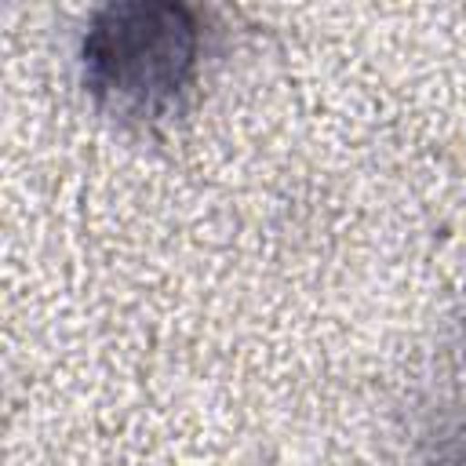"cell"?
<instances>
[{
  "label": "cell",
  "instance_id": "6da1fadb",
  "mask_svg": "<svg viewBox=\"0 0 466 466\" xmlns=\"http://www.w3.org/2000/svg\"><path fill=\"white\" fill-rule=\"evenodd\" d=\"M197 22L182 4H109L84 36V73L95 95L120 109L171 102L197 62Z\"/></svg>",
  "mask_w": 466,
  "mask_h": 466
}]
</instances>
